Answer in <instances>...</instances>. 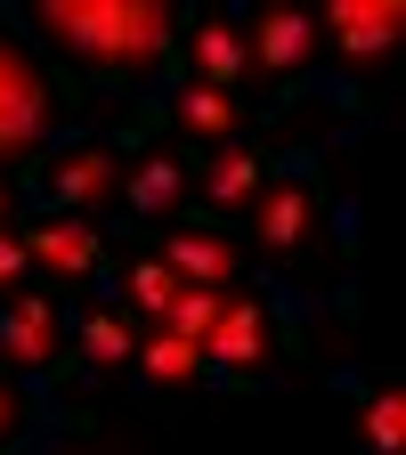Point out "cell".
<instances>
[{"mask_svg":"<svg viewBox=\"0 0 406 455\" xmlns=\"http://www.w3.org/2000/svg\"><path fill=\"white\" fill-rule=\"evenodd\" d=\"M325 33L350 49V57H382L406 33V9H398V0H333V9H325Z\"/></svg>","mask_w":406,"mask_h":455,"instance_id":"7","label":"cell"},{"mask_svg":"<svg viewBox=\"0 0 406 455\" xmlns=\"http://www.w3.org/2000/svg\"><path fill=\"white\" fill-rule=\"evenodd\" d=\"M131 301H139L147 317H163L171 301H179V276H171L163 260H139V268H131Z\"/></svg>","mask_w":406,"mask_h":455,"instance_id":"19","label":"cell"},{"mask_svg":"<svg viewBox=\"0 0 406 455\" xmlns=\"http://www.w3.org/2000/svg\"><path fill=\"white\" fill-rule=\"evenodd\" d=\"M25 25L106 82H155L171 57V33H179L163 0H33Z\"/></svg>","mask_w":406,"mask_h":455,"instance_id":"1","label":"cell"},{"mask_svg":"<svg viewBox=\"0 0 406 455\" xmlns=\"http://www.w3.org/2000/svg\"><path fill=\"white\" fill-rule=\"evenodd\" d=\"M0 350H9V366L41 374V366L57 358V301H41V293H17L9 309H0Z\"/></svg>","mask_w":406,"mask_h":455,"instance_id":"6","label":"cell"},{"mask_svg":"<svg viewBox=\"0 0 406 455\" xmlns=\"http://www.w3.org/2000/svg\"><path fill=\"white\" fill-rule=\"evenodd\" d=\"M25 260L49 268L57 284H90V276H98V236H90L82 220H57V212H49L33 236H25Z\"/></svg>","mask_w":406,"mask_h":455,"instance_id":"5","label":"cell"},{"mask_svg":"<svg viewBox=\"0 0 406 455\" xmlns=\"http://www.w3.org/2000/svg\"><path fill=\"white\" fill-rule=\"evenodd\" d=\"M17 423H25V407H17V390L0 382V439H17Z\"/></svg>","mask_w":406,"mask_h":455,"instance_id":"21","label":"cell"},{"mask_svg":"<svg viewBox=\"0 0 406 455\" xmlns=\"http://www.w3.org/2000/svg\"><path fill=\"white\" fill-rule=\"evenodd\" d=\"M195 66H203V90H227V82H244V74H252V57H244V33L227 25V17H203V25H195Z\"/></svg>","mask_w":406,"mask_h":455,"instance_id":"12","label":"cell"},{"mask_svg":"<svg viewBox=\"0 0 406 455\" xmlns=\"http://www.w3.org/2000/svg\"><path fill=\"white\" fill-rule=\"evenodd\" d=\"M0 220H9V188H0Z\"/></svg>","mask_w":406,"mask_h":455,"instance_id":"22","label":"cell"},{"mask_svg":"<svg viewBox=\"0 0 406 455\" xmlns=\"http://www.w3.org/2000/svg\"><path fill=\"white\" fill-rule=\"evenodd\" d=\"M358 431H366L374 455H398V447H406V390H374L366 415H358Z\"/></svg>","mask_w":406,"mask_h":455,"instance_id":"18","label":"cell"},{"mask_svg":"<svg viewBox=\"0 0 406 455\" xmlns=\"http://www.w3.org/2000/svg\"><path fill=\"white\" fill-rule=\"evenodd\" d=\"M179 196H187V163H179V155H147L131 180H123V204H131V212H171Z\"/></svg>","mask_w":406,"mask_h":455,"instance_id":"13","label":"cell"},{"mask_svg":"<svg viewBox=\"0 0 406 455\" xmlns=\"http://www.w3.org/2000/svg\"><path fill=\"white\" fill-rule=\"evenodd\" d=\"M41 188L49 204H123V163H114V147H74L41 163Z\"/></svg>","mask_w":406,"mask_h":455,"instance_id":"3","label":"cell"},{"mask_svg":"<svg viewBox=\"0 0 406 455\" xmlns=\"http://www.w3.org/2000/svg\"><path fill=\"white\" fill-rule=\"evenodd\" d=\"M260 188H268V163H260L252 147H227V155L211 163V180H203V204H211V212H252Z\"/></svg>","mask_w":406,"mask_h":455,"instance_id":"11","label":"cell"},{"mask_svg":"<svg viewBox=\"0 0 406 455\" xmlns=\"http://www.w3.org/2000/svg\"><path fill=\"white\" fill-rule=\"evenodd\" d=\"M309 212H317V196L293 188V180L252 196V228H260V244H268V252H293V244H301V228H309Z\"/></svg>","mask_w":406,"mask_h":455,"instance_id":"10","label":"cell"},{"mask_svg":"<svg viewBox=\"0 0 406 455\" xmlns=\"http://www.w3.org/2000/svg\"><path fill=\"white\" fill-rule=\"evenodd\" d=\"M203 358H219V366H260L268 358V309L260 301H227L219 325L203 333Z\"/></svg>","mask_w":406,"mask_h":455,"instance_id":"8","label":"cell"},{"mask_svg":"<svg viewBox=\"0 0 406 455\" xmlns=\"http://www.w3.org/2000/svg\"><path fill=\"white\" fill-rule=\"evenodd\" d=\"M163 268L179 276V284H227L244 260H236V244H219V236H203V228H171V244H163Z\"/></svg>","mask_w":406,"mask_h":455,"instance_id":"9","label":"cell"},{"mask_svg":"<svg viewBox=\"0 0 406 455\" xmlns=\"http://www.w3.org/2000/svg\"><path fill=\"white\" fill-rule=\"evenodd\" d=\"M25 268H33V260H25V244H17V236H0V293H9Z\"/></svg>","mask_w":406,"mask_h":455,"instance_id":"20","label":"cell"},{"mask_svg":"<svg viewBox=\"0 0 406 455\" xmlns=\"http://www.w3.org/2000/svg\"><path fill=\"white\" fill-rule=\"evenodd\" d=\"M219 309H227V293H219V284H179V301L163 309V333H179V341H203V333L219 325Z\"/></svg>","mask_w":406,"mask_h":455,"instance_id":"16","label":"cell"},{"mask_svg":"<svg viewBox=\"0 0 406 455\" xmlns=\"http://www.w3.org/2000/svg\"><path fill=\"white\" fill-rule=\"evenodd\" d=\"M49 123H57V82L17 33H0V163H33Z\"/></svg>","mask_w":406,"mask_h":455,"instance_id":"2","label":"cell"},{"mask_svg":"<svg viewBox=\"0 0 406 455\" xmlns=\"http://www.w3.org/2000/svg\"><path fill=\"white\" fill-rule=\"evenodd\" d=\"M309 49H317V17H301V9H260L252 33H244L252 74H301Z\"/></svg>","mask_w":406,"mask_h":455,"instance_id":"4","label":"cell"},{"mask_svg":"<svg viewBox=\"0 0 406 455\" xmlns=\"http://www.w3.org/2000/svg\"><path fill=\"white\" fill-rule=\"evenodd\" d=\"M171 114H179L187 131H203V139L244 131V123H236V106H227V90H203V82H179V90H171Z\"/></svg>","mask_w":406,"mask_h":455,"instance_id":"14","label":"cell"},{"mask_svg":"<svg viewBox=\"0 0 406 455\" xmlns=\"http://www.w3.org/2000/svg\"><path fill=\"white\" fill-rule=\"evenodd\" d=\"M74 333H82V358H90V366H131V350H139V333L114 317V309L74 317Z\"/></svg>","mask_w":406,"mask_h":455,"instance_id":"15","label":"cell"},{"mask_svg":"<svg viewBox=\"0 0 406 455\" xmlns=\"http://www.w3.org/2000/svg\"><path fill=\"white\" fill-rule=\"evenodd\" d=\"M131 358H139V366H147L155 382H195V374H203V341H179V333H155L147 350H131Z\"/></svg>","mask_w":406,"mask_h":455,"instance_id":"17","label":"cell"}]
</instances>
